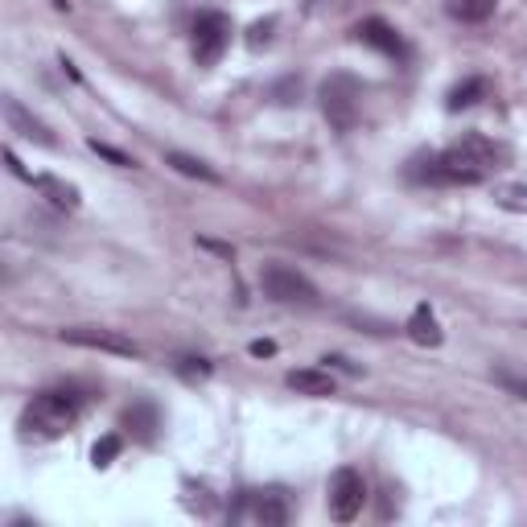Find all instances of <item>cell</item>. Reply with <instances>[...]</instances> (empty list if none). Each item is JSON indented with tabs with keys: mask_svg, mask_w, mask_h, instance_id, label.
<instances>
[{
	"mask_svg": "<svg viewBox=\"0 0 527 527\" xmlns=\"http://www.w3.org/2000/svg\"><path fill=\"white\" fill-rule=\"evenodd\" d=\"M248 515L264 527H285L289 523V503L280 490H264V495H248Z\"/></svg>",
	"mask_w": 527,
	"mask_h": 527,
	"instance_id": "cell-11",
	"label": "cell"
},
{
	"mask_svg": "<svg viewBox=\"0 0 527 527\" xmlns=\"http://www.w3.org/2000/svg\"><path fill=\"white\" fill-rule=\"evenodd\" d=\"M260 289H264L268 301L289 305V309H313V305L322 301L318 289H313V280L305 272H297L293 264H264Z\"/></svg>",
	"mask_w": 527,
	"mask_h": 527,
	"instance_id": "cell-4",
	"label": "cell"
},
{
	"mask_svg": "<svg viewBox=\"0 0 527 527\" xmlns=\"http://www.w3.org/2000/svg\"><path fill=\"white\" fill-rule=\"evenodd\" d=\"M272 29H276V21H272V17H268V21H256V25H252V33H248V46H252V50H264V46L272 42Z\"/></svg>",
	"mask_w": 527,
	"mask_h": 527,
	"instance_id": "cell-22",
	"label": "cell"
},
{
	"mask_svg": "<svg viewBox=\"0 0 527 527\" xmlns=\"http://www.w3.org/2000/svg\"><path fill=\"white\" fill-rule=\"evenodd\" d=\"M33 186H38L42 194H46V202L50 206H58V210H79V190L70 186V182H58V178H33Z\"/></svg>",
	"mask_w": 527,
	"mask_h": 527,
	"instance_id": "cell-17",
	"label": "cell"
},
{
	"mask_svg": "<svg viewBox=\"0 0 527 527\" xmlns=\"http://www.w3.org/2000/svg\"><path fill=\"white\" fill-rule=\"evenodd\" d=\"M285 383L297 392V396H334V375L330 371H318V367H301V371H289Z\"/></svg>",
	"mask_w": 527,
	"mask_h": 527,
	"instance_id": "cell-12",
	"label": "cell"
},
{
	"mask_svg": "<svg viewBox=\"0 0 527 527\" xmlns=\"http://www.w3.org/2000/svg\"><path fill=\"white\" fill-rule=\"evenodd\" d=\"M91 153L108 157V161H112V165H120V169H128V165H132V157H128V153H120V149H112V145H103V140H91Z\"/></svg>",
	"mask_w": 527,
	"mask_h": 527,
	"instance_id": "cell-23",
	"label": "cell"
},
{
	"mask_svg": "<svg viewBox=\"0 0 527 527\" xmlns=\"http://www.w3.org/2000/svg\"><path fill=\"white\" fill-rule=\"evenodd\" d=\"M165 165H169V169H178V173H186V178H198V182L219 186V173L210 169L202 157H190V153H165Z\"/></svg>",
	"mask_w": 527,
	"mask_h": 527,
	"instance_id": "cell-18",
	"label": "cell"
},
{
	"mask_svg": "<svg viewBox=\"0 0 527 527\" xmlns=\"http://www.w3.org/2000/svg\"><path fill=\"white\" fill-rule=\"evenodd\" d=\"M297 95H301V79H285L276 87V103H297Z\"/></svg>",
	"mask_w": 527,
	"mask_h": 527,
	"instance_id": "cell-24",
	"label": "cell"
},
{
	"mask_svg": "<svg viewBox=\"0 0 527 527\" xmlns=\"http://www.w3.org/2000/svg\"><path fill=\"white\" fill-rule=\"evenodd\" d=\"M408 338L416 346H441L445 334H441V322H437V313L429 305H416L412 309V318H408Z\"/></svg>",
	"mask_w": 527,
	"mask_h": 527,
	"instance_id": "cell-13",
	"label": "cell"
},
{
	"mask_svg": "<svg viewBox=\"0 0 527 527\" xmlns=\"http://www.w3.org/2000/svg\"><path fill=\"white\" fill-rule=\"evenodd\" d=\"M120 425L136 437V441H157V429H161V408L153 404V400H136L132 408H124V416H120Z\"/></svg>",
	"mask_w": 527,
	"mask_h": 527,
	"instance_id": "cell-10",
	"label": "cell"
},
{
	"mask_svg": "<svg viewBox=\"0 0 527 527\" xmlns=\"http://www.w3.org/2000/svg\"><path fill=\"white\" fill-rule=\"evenodd\" d=\"M62 342L83 346V350H99V355H120V359H136L140 346L120 334V330H103V326H70L62 330Z\"/></svg>",
	"mask_w": 527,
	"mask_h": 527,
	"instance_id": "cell-6",
	"label": "cell"
},
{
	"mask_svg": "<svg viewBox=\"0 0 527 527\" xmlns=\"http://www.w3.org/2000/svg\"><path fill=\"white\" fill-rule=\"evenodd\" d=\"M355 38H359L363 46L379 50V54H388V58H404V54H408L404 38H400V33H396L388 21H383V17H367V21H359V25H355Z\"/></svg>",
	"mask_w": 527,
	"mask_h": 527,
	"instance_id": "cell-9",
	"label": "cell"
},
{
	"mask_svg": "<svg viewBox=\"0 0 527 527\" xmlns=\"http://www.w3.org/2000/svg\"><path fill=\"white\" fill-rule=\"evenodd\" d=\"M173 371H178L186 383H198V379H210V363L206 359H178L173 363Z\"/></svg>",
	"mask_w": 527,
	"mask_h": 527,
	"instance_id": "cell-21",
	"label": "cell"
},
{
	"mask_svg": "<svg viewBox=\"0 0 527 527\" xmlns=\"http://www.w3.org/2000/svg\"><path fill=\"white\" fill-rule=\"evenodd\" d=\"M252 355H256V359H268V355H276V342H268V338H256V342H252Z\"/></svg>",
	"mask_w": 527,
	"mask_h": 527,
	"instance_id": "cell-25",
	"label": "cell"
},
{
	"mask_svg": "<svg viewBox=\"0 0 527 527\" xmlns=\"http://www.w3.org/2000/svg\"><path fill=\"white\" fill-rule=\"evenodd\" d=\"M499 9V0H445V13L462 25H482Z\"/></svg>",
	"mask_w": 527,
	"mask_h": 527,
	"instance_id": "cell-14",
	"label": "cell"
},
{
	"mask_svg": "<svg viewBox=\"0 0 527 527\" xmlns=\"http://www.w3.org/2000/svg\"><path fill=\"white\" fill-rule=\"evenodd\" d=\"M363 503H367V482H363V474L350 470V466L334 470V478H330V515L338 523H350V519L363 511Z\"/></svg>",
	"mask_w": 527,
	"mask_h": 527,
	"instance_id": "cell-7",
	"label": "cell"
},
{
	"mask_svg": "<svg viewBox=\"0 0 527 527\" xmlns=\"http://www.w3.org/2000/svg\"><path fill=\"white\" fill-rule=\"evenodd\" d=\"M490 379H495L507 396L527 400V367L523 363H495V367H490Z\"/></svg>",
	"mask_w": 527,
	"mask_h": 527,
	"instance_id": "cell-16",
	"label": "cell"
},
{
	"mask_svg": "<svg viewBox=\"0 0 527 527\" xmlns=\"http://www.w3.org/2000/svg\"><path fill=\"white\" fill-rule=\"evenodd\" d=\"M79 416H83V396L66 392V388L38 392L21 412V433L33 437V441H54L66 429H75Z\"/></svg>",
	"mask_w": 527,
	"mask_h": 527,
	"instance_id": "cell-2",
	"label": "cell"
},
{
	"mask_svg": "<svg viewBox=\"0 0 527 527\" xmlns=\"http://www.w3.org/2000/svg\"><path fill=\"white\" fill-rule=\"evenodd\" d=\"M231 46V17L219 13V9H206L198 13L194 29H190V50H194V62L198 66H215Z\"/></svg>",
	"mask_w": 527,
	"mask_h": 527,
	"instance_id": "cell-5",
	"label": "cell"
},
{
	"mask_svg": "<svg viewBox=\"0 0 527 527\" xmlns=\"http://www.w3.org/2000/svg\"><path fill=\"white\" fill-rule=\"evenodd\" d=\"M120 449H124V441L116 437V433H108V437H99L95 441V449H91V462L99 466V470H108L116 458H120Z\"/></svg>",
	"mask_w": 527,
	"mask_h": 527,
	"instance_id": "cell-19",
	"label": "cell"
},
{
	"mask_svg": "<svg viewBox=\"0 0 527 527\" xmlns=\"http://www.w3.org/2000/svg\"><path fill=\"white\" fill-rule=\"evenodd\" d=\"M495 202L507 210H527V186H495Z\"/></svg>",
	"mask_w": 527,
	"mask_h": 527,
	"instance_id": "cell-20",
	"label": "cell"
},
{
	"mask_svg": "<svg viewBox=\"0 0 527 527\" xmlns=\"http://www.w3.org/2000/svg\"><path fill=\"white\" fill-rule=\"evenodd\" d=\"M318 103H322V116L330 120L334 132H355L359 116H363V83L350 75V70H334V75L322 79Z\"/></svg>",
	"mask_w": 527,
	"mask_h": 527,
	"instance_id": "cell-3",
	"label": "cell"
},
{
	"mask_svg": "<svg viewBox=\"0 0 527 527\" xmlns=\"http://www.w3.org/2000/svg\"><path fill=\"white\" fill-rule=\"evenodd\" d=\"M503 165H507L503 145L486 140L482 132H466V136L453 140L445 153L433 157V182L437 186H478Z\"/></svg>",
	"mask_w": 527,
	"mask_h": 527,
	"instance_id": "cell-1",
	"label": "cell"
},
{
	"mask_svg": "<svg viewBox=\"0 0 527 527\" xmlns=\"http://www.w3.org/2000/svg\"><path fill=\"white\" fill-rule=\"evenodd\" d=\"M486 95H490V83L474 75V79H462L458 87L449 91L445 108H449V112H466V108H474V103H478V99H486Z\"/></svg>",
	"mask_w": 527,
	"mask_h": 527,
	"instance_id": "cell-15",
	"label": "cell"
},
{
	"mask_svg": "<svg viewBox=\"0 0 527 527\" xmlns=\"http://www.w3.org/2000/svg\"><path fill=\"white\" fill-rule=\"evenodd\" d=\"M5 120H9V128L17 132V136H25V140H33V145H42V149H58V136L50 132V124L46 120H38L21 99H13V95H5Z\"/></svg>",
	"mask_w": 527,
	"mask_h": 527,
	"instance_id": "cell-8",
	"label": "cell"
}]
</instances>
